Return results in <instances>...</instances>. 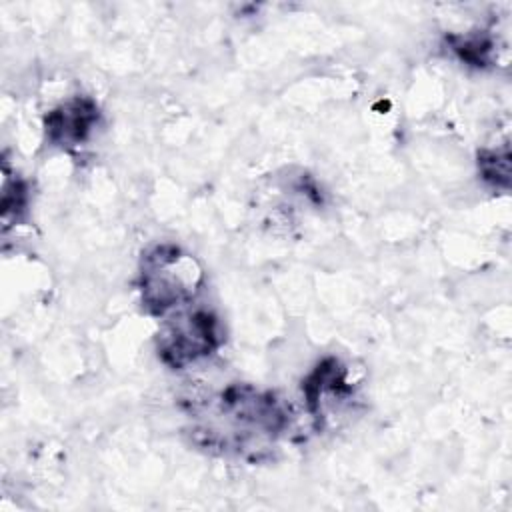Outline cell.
<instances>
[{"label":"cell","instance_id":"cell-1","mask_svg":"<svg viewBox=\"0 0 512 512\" xmlns=\"http://www.w3.org/2000/svg\"><path fill=\"white\" fill-rule=\"evenodd\" d=\"M288 426L284 404L250 384H230L194 410L192 436L200 446L258 458Z\"/></svg>","mask_w":512,"mask_h":512},{"label":"cell","instance_id":"cell-2","mask_svg":"<svg viewBox=\"0 0 512 512\" xmlns=\"http://www.w3.org/2000/svg\"><path fill=\"white\" fill-rule=\"evenodd\" d=\"M204 274L196 258L174 244H158L140 264V298L154 316L184 308L200 292Z\"/></svg>","mask_w":512,"mask_h":512},{"label":"cell","instance_id":"cell-3","mask_svg":"<svg viewBox=\"0 0 512 512\" xmlns=\"http://www.w3.org/2000/svg\"><path fill=\"white\" fill-rule=\"evenodd\" d=\"M220 324L208 310H194L172 318L160 334L158 354L172 368H186L220 346Z\"/></svg>","mask_w":512,"mask_h":512},{"label":"cell","instance_id":"cell-4","mask_svg":"<svg viewBox=\"0 0 512 512\" xmlns=\"http://www.w3.org/2000/svg\"><path fill=\"white\" fill-rule=\"evenodd\" d=\"M100 112L90 98H72L46 116V136L52 144L70 148L82 144L98 124Z\"/></svg>","mask_w":512,"mask_h":512},{"label":"cell","instance_id":"cell-5","mask_svg":"<svg viewBox=\"0 0 512 512\" xmlns=\"http://www.w3.org/2000/svg\"><path fill=\"white\" fill-rule=\"evenodd\" d=\"M2 190H4L2 192V220L8 224L10 216H14L18 220L20 214L26 210L28 190H26V184L20 178L6 180Z\"/></svg>","mask_w":512,"mask_h":512},{"label":"cell","instance_id":"cell-6","mask_svg":"<svg viewBox=\"0 0 512 512\" xmlns=\"http://www.w3.org/2000/svg\"><path fill=\"white\" fill-rule=\"evenodd\" d=\"M452 42H454L452 44L454 50L460 54L462 60L476 66H482L488 62V54L492 48V42L488 38L474 34V36H456L452 38Z\"/></svg>","mask_w":512,"mask_h":512},{"label":"cell","instance_id":"cell-7","mask_svg":"<svg viewBox=\"0 0 512 512\" xmlns=\"http://www.w3.org/2000/svg\"><path fill=\"white\" fill-rule=\"evenodd\" d=\"M482 178L492 182V184H504L508 186V176H510V160H508V150L504 152H484L478 160Z\"/></svg>","mask_w":512,"mask_h":512}]
</instances>
